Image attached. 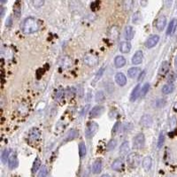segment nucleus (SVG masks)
Instances as JSON below:
<instances>
[{
	"label": "nucleus",
	"mask_w": 177,
	"mask_h": 177,
	"mask_svg": "<svg viewBox=\"0 0 177 177\" xmlns=\"http://www.w3.org/2000/svg\"><path fill=\"white\" fill-rule=\"evenodd\" d=\"M145 144V137L143 133H138L133 138V147L136 150H141L144 147Z\"/></svg>",
	"instance_id": "2"
},
{
	"label": "nucleus",
	"mask_w": 177,
	"mask_h": 177,
	"mask_svg": "<svg viewBox=\"0 0 177 177\" xmlns=\"http://www.w3.org/2000/svg\"><path fill=\"white\" fill-rule=\"evenodd\" d=\"M89 108H90V105H86V107H84V108H83V111L82 112V114H83V115L85 114V112H87V111H88Z\"/></svg>",
	"instance_id": "46"
},
{
	"label": "nucleus",
	"mask_w": 177,
	"mask_h": 177,
	"mask_svg": "<svg viewBox=\"0 0 177 177\" xmlns=\"http://www.w3.org/2000/svg\"><path fill=\"white\" fill-rule=\"evenodd\" d=\"M177 28V20L176 19H173L170 23H169L168 29H167V35H172L175 32V29Z\"/></svg>",
	"instance_id": "13"
},
{
	"label": "nucleus",
	"mask_w": 177,
	"mask_h": 177,
	"mask_svg": "<svg viewBox=\"0 0 177 177\" xmlns=\"http://www.w3.org/2000/svg\"><path fill=\"white\" fill-rule=\"evenodd\" d=\"M174 89H175L174 85L172 84V83H168V84L164 85L161 90H162V93H163V94L167 95V94H169V93L173 92Z\"/></svg>",
	"instance_id": "25"
},
{
	"label": "nucleus",
	"mask_w": 177,
	"mask_h": 177,
	"mask_svg": "<svg viewBox=\"0 0 177 177\" xmlns=\"http://www.w3.org/2000/svg\"><path fill=\"white\" fill-rule=\"evenodd\" d=\"M153 120L152 117L149 114H144L143 117L141 118V121L140 124L143 127H150L152 125Z\"/></svg>",
	"instance_id": "9"
},
{
	"label": "nucleus",
	"mask_w": 177,
	"mask_h": 177,
	"mask_svg": "<svg viewBox=\"0 0 177 177\" xmlns=\"http://www.w3.org/2000/svg\"><path fill=\"white\" fill-rule=\"evenodd\" d=\"M140 20H141V13H140L139 11H137L134 13V15L132 17V21H133L134 24H138Z\"/></svg>",
	"instance_id": "34"
},
{
	"label": "nucleus",
	"mask_w": 177,
	"mask_h": 177,
	"mask_svg": "<svg viewBox=\"0 0 177 177\" xmlns=\"http://www.w3.org/2000/svg\"><path fill=\"white\" fill-rule=\"evenodd\" d=\"M105 93L103 92V91H98L97 94H96V96H95V99H96V101L98 102V103L104 102L105 101Z\"/></svg>",
	"instance_id": "31"
},
{
	"label": "nucleus",
	"mask_w": 177,
	"mask_h": 177,
	"mask_svg": "<svg viewBox=\"0 0 177 177\" xmlns=\"http://www.w3.org/2000/svg\"><path fill=\"white\" fill-rule=\"evenodd\" d=\"M101 177H111L109 175H107V174H105V175H103Z\"/></svg>",
	"instance_id": "48"
},
{
	"label": "nucleus",
	"mask_w": 177,
	"mask_h": 177,
	"mask_svg": "<svg viewBox=\"0 0 177 177\" xmlns=\"http://www.w3.org/2000/svg\"><path fill=\"white\" fill-rule=\"evenodd\" d=\"M119 35H120L119 28L117 26H112L109 30V37L114 41V40H117V39H118Z\"/></svg>",
	"instance_id": "14"
},
{
	"label": "nucleus",
	"mask_w": 177,
	"mask_h": 177,
	"mask_svg": "<svg viewBox=\"0 0 177 177\" xmlns=\"http://www.w3.org/2000/svg\"><path fill=\"white\" fill-rule=\"evenodd\" d=\"M79 135V133L75 130V129H71L69 132L68 133V136H67V140H72V139H75L76 137H77V135Z\"/></svg>",
	"instance_id": "32"
},
{
	"label": "nucleus",
	"mask_w": 177,
	"mask_h": 177,
	"mask_svg": "<svg viewBox=\"0 0 177 177\" xmlns=\"http://www.w3.org/2000/svg\"><path fill=\"white\" fill-rule=\"evenodd\" d=\"M140 95H141V86H140V84H137L135 88L133 89V90H132V92H131V95H130V101H135V100L138 98V97H140Z\"/></svg>",
	"instance_id": "11"
},
{
	"label": "nucleus",
	"mask_w": 177,
	"mask_h": 177,
	"mask_svg": "<svg viewBox=\"0 0 177 177\" xmlns=\"http://www.w3.org/2000/svg\"><path fill=\"white\" fill-rule=\"evenodd\" d=\"M116 145H117V142H116V140H115V139H112L109 143H107V146H106L107 151H112V150H113V149L116 147Z\"/></svg>",
	"instance_id": "37"
},
{
	"label": "nucleus",
	"mask_w": 177,
	"mask_h": 177,
	"mask_svg": "<svg viewBox=\"0 0 177 177\" xmlns=\"http://www.w3.org/2000/svg\"><path fill=\"white\" fill-rule=\"evenodd\" d=\"M134 4H135V2H134V1H131V0L124 1V2H123V7H124V10H125V11H127V12H129L131 9L133 8Z\"/></svg>",
	"instance_id": "29"
},
{
	"label": "nucleus",
	"mask_w": 177,
	"mask_h": 177,
	"mask_svg": "<svg viewBox=\"0 0 177 177\" xmlns=\"http://www.w3.org/2000/svg\"><path fill=\"white\" fill-rule=\"evenodd\" d=\"M98 57H97L96 55H94V54L90 53V54H87L84 57V63L87 66H89V67H94V66H96V65L98 64Z\"/></svg>",
	"instance_id": "5"
},
{
	"label": "nucleus",
	"mask_w": 177,
	"mask_h": 177,
	"mask_svg": "<svg viewBox=\"0 0 177 177\" xmlns=\"http://www.w3.org/2000/svg\"><path fill=\"white\" fill-rule=\"evenodd\" d=\"M123 168H124V163H123L122 160H120V159H116L112 164V169L116 171V172L122 171Z\"/></svg>",
	"instance_id": "10"
},
{
	"label": "nucleus",
	"mask_w": 177,
	"mask_h": 177,
	"mask_svg": "<svg viewBox=\"0 0 177 177\" xmlns=\"http://www.w3.org/2000/svg\"><path fill=\"white\" fill-rule=\"evenodd\" d=\"M169 68H170V66H169V63L168 61L162 62V64H161V66H160V70H159V75L161 76H166L168 73Z\"/></svg>",
	"instance_id": "18"
},
{
	"label": "nucleus",
	"mask_w": 177,
	"mask_h": 177,
	"mask_svg": "<svg viewBox=\"0 0 177 177\" xmlns=\"http://www.w3.org/2000/svg\"><path fill=\"white\" fill-rule=\"evenodd\" d=\"M175 67L177 68V57L175 58Z\"/></svg>",
	"instance_id": "49"
},
{
	"label": "nucleus",
	"mask_w": 177,
	"mask_h": 177,
	"mask_svg": "<svg viewBox=\"0 0 177 177\" xmlns=\"http://www.w3.org/2000/svg\"><path fill=\"white\" fill-rule=\"evenodd\" d=\"M144 76H145V71H143V74H141V75H140L138 81H139V82H140V81H142V80L143 79V77H144Z\"/></svg>",
	"instance_id": "45"
},
{
	"label": "nucleus",
	"mask_w": 177,
	"mask_h": 177,
	"mask_svg": "<svg viewBox=\"0 0 177 177\" xmlns=\"http://www.w3.org/2000/svg\"><path fill=\"white\" fill-rule=\"evenodd\" d=\"M47 175H48V168H47V167L42 166L39 171L38 177H47Z\"/></svg>",
	"instance_id": "36"
},
{
	"label": "nucleus",
	"mask_w": 177,
	"mask_h": 177,
	"mask_svg": "<svg viewBox=\"0 0 177 177\" xmlns=\"http://www.w3.org/2000/svg\"><path fill=\"white\" fill-rule=\"evenodd\" d=\"M119 127H120V122H116L114 127H113V129H112V134H116L117 133V131L119 130Z\"/></svg>",
	"instance_id": "44"
},
{
	"label": "nucleus",
	"mask_w": 177,
	"mask_h": 177,
	"mask_svg": "<svg viewBox=\"0 0 177 177\" xmlns=\"http://www.w3.org/2000/svg\"><path fill=\"white\" fill-rule=\"evenodd\" d=\"M139 68H131L128 69V71H127V75L129 77H131V78H134L135 76L138 75V73H139Z\"/></svg>",
	"instance_id": "30"
},
{
	"label": "nucleus",
	"mask_w": 177,
	"mask_h": 177,
	"mask_svg": "<svg viewBox=\"0 0 177 177\" xmlns=\"http://www.w3.org/2000/svg\"><path fill=\"white\" fill-rule=\"evenodd\" d=\"M165 104H166V101L164 99H157L156 101L154 102L153 106L154 107H162V106L165 105Z\"/></svg>",
	"instance_id": "38"
},
{
	"label": "nucleus",
	"mask_w": 177,
	"mask_h": 177,
	"mask_svg": "<svg viewBox=\"0 0 177 177\" xmlns=\"http://www.w3.org/2000/svg\"><path fill=\"white\" fill-rule=\"evenodd\" d=\"M127 165L131 168H136L139 163H140V156L136 152H132L130 153L127 158Z\"/></svg>",
	"instance_id": "4"
},
{
	"label": "nucleus",
	"mask_w": 177,
	"mask_h": 177,
	"mask_svg": "<svg viewBox=\"0 0 177 177\" xmlns=\"http://www.w3.org/2000/svg\"><path fill=\"white\" fill-rule=\"evenodd\" d=\"M18 166V159L16 154L13 153L10 155V158L8 160V167L10 169H14L17 168Z\"/></svg>",
	"instance_id": "15"
},
{
	"label": "nucleus",
	"mask_w": 177,
	"mask_h": 177,
	"mask_svg": "<svg viewBox=\"0 0 177 177\" xmlns=\"http://www.w3.org/2000/svg\"><path fill=\"white\" fill-rule=\"evenodd\" d=\"M11 24H12V18L9 17L8 18V21L6 22V26H11Z\"/></svg>",
	"instance_id": "47"
},
{
	"label": "nucleus",
	"mask_w": 177,
	"mask_h": 177,
	"mask_svg": "<svg viewBox=\"0 0 177 177\" xmlns=\"http://www.w3.org/2000/svg\"><path fill=\"white\" fill-rule=\"evenodd\" d=\"M167 24V18L164 15H160V17L157 18L156 20V22H155V26H156V28L158 30H163V28H165Z\"/></svg>",
	"instance_id": "8"
},
{
	"label": "nucleus",
	"mask_w": 177,
	"mask_h": 177,
	"mask_svg": "<svg viewBox=\"0 0 177 177\" xmlns=\"http://www.w3.org/2000/svg\"><path fill=\"white\" fill-rule=\"evenodd\" d=\"M76 90L74 89V88H69V89H68V92H67V94H68V96L70 98H74V96L76 95Z\"/></svg>",
	"instance_id": "41"
},
{
	"label": "nucleus",
	"mask_w": 177,
	"mask_h": 177,
	"mask_svg": "<svg viewBox=\"0 0 177 177\" xmlns=\"http://www.w3.org/2000/svg\"><path fill=\"white\" fill-rule=\"evenodd\" d=\"M22 32L26 35L33 34L39 29L38 20L34 17L26 18L21 26Z\"/></svg>",
	"instance_id": "1"
},
{
	"label": "nucleus",
	"mask_w": 177,
	"mask_h": 177,
	"mask_svg": "<svg viewBox=\"0 0 177 177\" xmlns=\"http://www.w3.org/2000/svg\"><path fill=\"white\" fill-rule=\"evenodd\" d=\"M90 6H91V10H93V11L98 9V7H99V2H98V1L97 2H93Z\"/></svg>",
	"instance_id": "42"
},
{
	"label": "nucleus",
	"mask_w": 177,
	"mask_h": 177,
	"mask_svg": "<svg viewBox=\"0 0 177 177\" xmlns=\"http://www.w3.org/2000/svg\"><path fill=\"white\" fill-rule=\"evenodd\" d=\"M126 65V59L123 56H117L114 59V66L115 68H123Z\"/></svg>",
	"instance_id": "21"
},
{
	"label": "nucleus",
	"mask_w": 177,
	"mask_h": 177,
	"mask_svg": "<svg viewBox=\"0 0 177 177\" xmlns=\"http://www.w3.org/2000/svg\"><path fill=\"white\" fill-rule=\"evenodd\" d=\"M104 111H105L104 106H102V105H96V106H94L92 110L90 111V118H97V117H98V116L101 115L102 113L104 112Z\"/></svg>",
	"instance_id": "7"
},
{
	"label": "nucleus",
	"mask_w": 177,
	"mask_h": 177,
	"mask_svg": "<svg viewBox=\"0 0 177 177\" xmlns=\"http://www.w3.org/2000/svg\"><path fill=\"white\" fill-rule=\"evenodd\" d=\"M149 90H150V83H145V84L143 85V87H142V89H141V95H140V97H145L146 96V94L148 93L149 91Z\"/></svg>",
	"instance_id": "33"
},
{
	"label": "nucleus",
	"mask_w": 177,
	"mask_h": 177,
	"mask_svg": "<svg viewBox=\"0 0 177 177\" xmlns=\"http://www.w3.org/2000/svg\"><path fill=\"white\" fill-rule=\"evenodd\" d=\"M129 151V143L128 142H124V143L121 144L120 146V154L122 155V156H125L127 153Z\"/></svg>",
	"instance_id": "24"
},
{
	"label": "nucleus",
	"mask_w": 177,
	"mask_h": 177,
	"mask_svg": "<svg viewBox=\"0 0 177 177\" xmlns=\"http://www.w3.org/2000/svg\"><path fill=\"white\" fill-rule=\"evenodd\" d=\"M164 143H165V135H164L163 132H161L160 134V136H159V139H158V143H157L158 148L160 149L163 146Z\"/></svg>",
	"instance_id": "35"
},
{
	"label": "nucleus",
	"mask_w": 177,
	"mask_h": 177,
	"mask_svg": "<svg viewBox=\"0 0 177 177\" xmlns=\"http://www.w3.org/2000/svg\"><path fill=\"white\" fill-rule=\"evenodd\" d=\"M143 168L145 169L146 171H149L151 170L152 167V159L150 156H147L145 157L143 160Z\"/></svg>",
	"instance_id": "22"
},
{
	"label": "nucleus",
	"mask_w": 177,
	"mask_h": 177,
	"mask_svg": "<svg viewBox=\"0 0 177 177\" xmlns=\"http://www.w3.org/2000/svg\"><path fill=\"white\" fill-rule=\"evenodd\" d=\"M124 37L127 40H131L134 37V29L131 26H127L124 30Z\"/></svg>",
	"instance_id": "20"
},
{
	"label": "nucleus",
	"mask_w": 177,
	"mask_h": 177,
	"mask_svg": "<svg viewBox=\"0 0 177 177\" xmlns=\"http://www.w3.org/2000/svg\"><path fill=\"white\" fill-rule=\"evenodd\" d=\"M40 167H41V160L39 158H36L33 163V166H32V173L35 174V172H37L40 168Z\"/></svg>",
	"instance_id": "28"
},
{
	"label": "nucleus",
	"mask_w": 177,
	"mask_h": 177,
	"mask_svg": "<svg viewBox=\"0 0 177 177\" xmlns=\"http://www.w3.org/2000/svg\"><path fill=\"white\" fill-rule=\"evenodd\" d=\"M115 81H116L117 84L121 86V87H123V86L126 85L127 83V78L123 73H118V74H116V76H115Z\"/></svg>",
	"instance_id": "16"
},
{
	"label": "nucleus",
	"mask_w": 177,
	"mask_h": 177,
	"mask_svg": "<svg viewBox=\"0 0 177 177\" xmlns=\"http://www.w3.org/2000/svg\"><path fill=\"white\" fill-rule=\"evenodd\" d=\"M159 41H160V36L158 35H152L150 37H148L147 40L145 41V46L149 49L153 48L154 46L157 45Z\"/></svg>",
	"instance_id": "6"
},
{
	"label": "nucleus",
	"mask_w": 177,
	"mask_h": 177,
	"mask_svg": "<svg viewBox=\"0 0 177 177\" xmlns=\"http://www.w3.org/2000/svg\"><path fill=\"white\" fill-rule=\"evenodd\" d=\"M104 69H105V68H102L99 71L100 72H98V74H97V76H96V79H95V81H98L100 77H101V76H102V74L104 73Z\"/></svg>",
	"instance_id": "43"
},
{
	"label": "nucleus",
	"mask_w": 177,
	"mask_h": 177,
	"mask_svg": "<svg viewBox=\"0 0 177 177\" xmlns=\"http://www.w3.org/2000/svg\"><path fill=\"white\" fill-rule=\"evenodd\" d=\"M32 3H33V5H34L36 8H39V7H41V6H43L44 1H42V0H35V1H33Z\"/></svg>",
	"instance_id": "40"
},
{
	"label": "nucleus",
	"mask_w": 177,
	"mask_h": 177,
	"mask_svg": "<svg viewBox=\"0 0 177 177\" xmlns=\"http://www.w3.org/2000/svg\"><path fill=\"white\" fill-rule=\"evenodd\" d=\"M40 131L37 129V128H35V127H34V128H32L30 131H29V134H28V138L31 140V141H33V142H35V141H36L39 137H40Z\"/></svg>",
	"instance_id": "19"
},
{
	"label": "nucleus",
	"mask_w": 177,
	"mask_h": 177,
	"mask_svg": "<svg viewBox=\"0 0 177 177\" xmlns=\"http://www.w3.org/2000/svg\"><path fill=\"white\" fill-rule=\"evenodd\" d=\"M64 90H57L56 91V94H55V98H56V99L57 100H61L62 98H63V97H64Z\"/></svg>",
	"instance_id": "39"
},
{
	"label": "nucleus",
	"mask_w": 177,
	"mask_h": 177,
	"mask_svg": "<svg viewBox=\"0 0 177 177\" xmlns=\"http://www.w3.org/2000/svg\"><path fill=\"white\" fill-rule=\"evenodd\" d=\"M131 50V43L129 42H122L120 46V51L122 53H127Z\"/></svg>",
	"instance_id": "23"
},
{
	"label": "nucleus",
	"mask_w": 177,
	"mask_h": 177,
	"mask_svg": "<svg viewBox=\"0 0 177 177\" xmlns=\"http://www.w3.org/2000/svg\"><path fill=\"white\" fill-rule=\"evenodd\" d=\"M10 155H11V153H10V150L9 149H5L3 152H2V156H1V160H2V162L4 163V164H6L7 161H8L9 158H10Z\"/></svg>",
	"instance_id": "26"
},
{
	"label": "nucleus",
	"mask_w": 177,
	"mask_h": 177,
	"mask_svg": "<svg viewBox=\"0 0 177 177\" xmlns=\"http://www.w3.org/2000/svg\"><path fill=\"white\" fill-rule=\"evenodd\" d=\"M102 171V160L100 159L95 160L92 166V172L93 174L98 175Z\"/></svg>",
	"instance_id": "17"
},
{
	"label": "nucleus",
	"mask_w": 177,
	"mask_h": 177,
	"mask_svg": "<svg viewBox=\"0 0 177 177\" xmlns=\"http://www.w3.org/2000/svg\"><path fill=\"white\" fill-rule=\"evenodd\" d=\"M98 130V123L94 122V121H90L88 123V125L86 127V130H85V135L87 138H91L93 135H95Z\"/></svg>",
	"instance_id": "3"
},
{
	"label": "nucleus",
	"mask_w": 177,
	"mask_h": 177,
	"mask_svg": "<svg viewBox=\"0 0 177 177\" xmlns=\"http://www.w3.org/2000/svg\"><path fill=\"white\" fill-rule=\"evenodd\" d=\"M86 153H87V149H86V145L84 143H80L79 144V155L80 157L83 159L86 156Z\"/></svg>",
	"instance_id": "27"
},
{
	"label": "nucleus",
	"mask_w": 177,
	"mask_h": 177,
	"mask_svg": "<svg viewBox=\"0 0 177 177\" xmlns=\"http://www.w3.org/2000/svg\"><path fill=\"white\" fill-rule=\"evenodd\" d=\"M143 53L142 51H137L132 57V64L133 65H139L143 61Z\"/></svg>",
	"instance_id": "12"
}]
</instances>
